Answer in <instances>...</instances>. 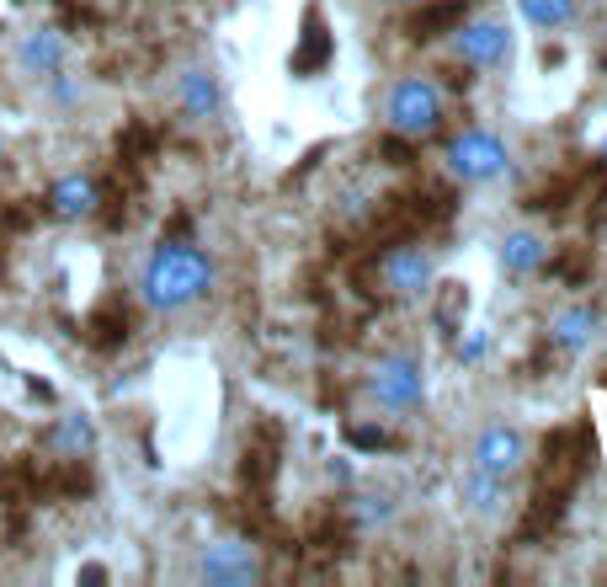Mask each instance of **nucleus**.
<instances>
[{
	"label": "nucleus",
	"mask_w": 607,
	"mask_h": 587,
	"mask_svg": "<svg viewBox=\"0 0 607 587\" xmlns=\"http://www.w3.org/2000/svg\"><path fill=\"white\" fill-rule=\"evenodd\" d=\"M506 246H512V252H506L512 267H539V241H533V235H512Z\"/></svg>",
	"instance_id": "6ab92c4d"
},
{
	"label": "nucleus",
	"mask_w": 607,
	"mask_h": 587,
	"mask_svg": "<svg viewBox=\"0 0 607 587\" xmlns=\"http://www.w3.org/2000/svg\"><path fill=\"white\" fill-rule=\"evenodd\" d=\"M182 107L192 118H208L219 107V91H214V75L208 69H186L182 75Z\"/></svg>",
	"instance_id": "f8f14e48"
},
{
	"label": "nucleus",
	"mask_w": 607,
	"mask_h": 587,
	"mask_svg": "<svg viewBox=\"0 0 607 587\" xmlns=\"http://www.w3.org/2000/svg\"><path fill=\"white\" fill-rule=\"evenodd\" d=\"M554 336H559L565 347H581V342L592 336V316H559V321H554Z\"/></svg>",
	"instance_id": "f3484780"
},
{
	"label": "nucleus",
	"mask_w": 607,
	"mask_h": 587,
	"mask_svg": "<svg viewBox=\"0 0 607 587\" xmlns=\"http://www.w3.org/2000/svg\"><path fill=\"white\" fill-rule=\"evenodd\" d=\"M49 214L54 219H86V214H96L102 208V188H96V177H60L54 188H49Z\"/></svg>",
	"instance_id": "39448f33"
},
{
	"label": "nucleus",
	"mask_w": 607,
	"mask_h": 587,
	"mask_svg": "<svg viewBox=\"0 0 607 587\" xmlns=\"http://www.w3.org/2000/svg\"><path fill=\"white\" fill-rule=\"evenodd\" d=\"M277 444H283V433L277 428H261L256 433V444L245 449V464H241V481L250 497H267L272 492V475H277Z\"/></svg>",
	"instance_id": "423d86ee"
},
{
	"label": "nucleus",
	"mask_w": 607,
	"mask_h": 587,
	"mask_svg": "<svg viewBox=\"0 0 607 587\" xmlns=\"http://www.w3.org/2000/svg\"><path fill=\"white\" fill-rule=\"evenodd\" d=\"M64 60H69V38H64L60 27H33V33L16 38V69L22 75L49 80L54 69H64Z\"/></svg>",
	"instance_id": "7ed1b4c3"
},
{
	"label": "nucleus",
	"mask_w": 607,
	"mask_h": 587,
	"mask_svg": "<svg viewBox=\"0 0 607 587\" xmlns=\"http://www.w3.org/2000/svg\"><path fill=\"white\" fill-rule=\"evenodd\" d=\"M86 342H91V347H118V342H128V305H122V299L96 305L91 321H86Z\"/></svg>",
	"instance_id": "9d476101"
},
{
	"label": "nucleus",
	"mask_w": 607,
	"mask_h": 587,
	"mask_svg": "<svg viewBox=\"0 0 607 587\" xmlns=\"http://www.w3.org/2000/svg\"><path fill=\"white\" fill-rule=\"evenodd\" d=\"M203 577L208 583H250L256 577V561H250L245 545H214L203 556Z\"/></svg>",
	"instance_id": "6e6552de"
},
{
	"label": "nucleus",
	"mask_w": 607,
	"mask_h": 587,
	"mask_svg": "<svg viewBox=\"0 0 607 587\" xmlns=\"http://www.w3.org/2000/svg\"><path fill=\"white\" fill-rule=\"evenodd\" d=\"M208 278H214V267H208L203 252L166 241V246L150 257L144 278H139V299H144L150 310H182V305H192V299L208 289Z\"/></svg>",
	"instance_id": "f257e3e1"
},
{
	"label": "nucleus",
	"mask_w": 607,
	"mask_h": 587,
	"mask_svg": "<svg viewBox=\"0 0 607 587\" xmlns=\"http://www.w3.org/2000/svg\"><path fill=\"white\" fill-rule=\"evenodd\" d=\"M453 155H459V171H475V177H495L501 171V144L495 139H469Z\"/></svg>",
	"instance_id": "ddd939ff"
},
{
	"label": "nucleus",
	"mask_w": 607,
	"mask_h": 587,
	"mask_svg": "<svg viewBox=\"0 0 607 587\" xmlns=\"http://www.w3.org/2000/svg\"><path fill=\"white\" fill-rule=\"evenodd\" d=\"M389 107H395V118H400L405 129H426V124H431V102H426L416 86L395 91V102H389Z\"/></svg>",
	"instance_id": "4468645a"
},
{
	"label": "nucleus",
	"mask_w": 607,
	"mask_h": 587,
	"mask_svg": "<svg viewBox=\"0 0 607 587\" xmlns=\"http://www.w3.org/2000/svg\"><path fill=\"white\" fill-rule=\"evenodd\" d=\"M43 449L60 459V464H75V459H86L91 449H96V422L86 417V411H69V417H60L49 433H43Z\"/></svg>",
	"instance_id": "20e7f679"
},
{
	"label": "nucleus",
	"mask_w": 607,
	"mask_h": 587,
	"mask_svg": "<svg viewBox=\"0 0 607 587\" xmlns=\"http://www.w3.org/2000/svg\"><path fill=\"white\" fill-rule=\"evenodd\" d=\"M325 60H331V33H325V16L309 11L304 16V43H299V54H294V69L309 75V69H320Z\"/></svg>",
	"instance_id": "9b49d317"
},
{
	"label": "nucleus",
	"mask_w": 607,
	"mask_h": 587,
	"mask_svg": "<svg viewBox=\"0 0 607 587\" xmlns=\"http://www.w3.org/2000/svg\"><path fill=\"white\" fill-rule=\"evenodd\" d=\"M554 272H559L570 289H581V283L592 278V252H586V246H570V252H559V257H554Z\"/></svg>",
	"instance_id": "2eb2a0df"
},
{
	"label": "nucleus",
	"mask_w": 607,
	"mask_h": 587,
	"mask_svg": "<svg viewBox=\"0 0 607 587\" xmlns=\"http://www.w3.org/2000/svg\"><path fill=\"white\" fill-rule=\"evenodd\" d=\"M341 539H347V519L320 513V519L309 523V545H320V550H341Z\"/></svg>",
	"instance_id": "dca6fc26"
},
{
	"label": "nucleus",
	"mask_w": 607,
	"mask_h": 587,
	"mask_svg": "<svg viewBox=\"0 0 607 587\" xmlns=\"http://www.w3.org/2000/svg\"><path fill=\"white\" fill-rule=\"evenodd\" d=\"M565 502H570V492L539 486L533 502H528V519H522V539H548V534L559 528V519H565Z\"/></svg>",
	"instance_id": "1a4fd4ad"
},
{
	"label": "nucleus",
	"mask_w": 607,
	"mask_h": 587,
	"mask_svg": "<svg viewBox=\"0 0 607 587\" xmlns=\"http://www.w3.org/2000/svg\"><path fill=\"white\" fill-rule=\"evenodd\" d=\"M597 459L592 444V422H576V428H554L544 438V459H539V486L548 492H576V481L586 475V464Z\"/></svg>",
	"instance_id": "f03ea898"
},
{
	"label": "nucleus",
	"mask_w": 607,
	"mask_h": 587,
	"mask_svg": "<svg viewBox=\"0 0 607 587\" xmlns=\"http://www.w3.org/2000/svg\"><path fill=\"white\" fill-rule=\"evenodd\" d=\"M480 455H486V464L506 470V464H512V455H517V444H512L506 433H490V438H480Z\"/></svg>",
	"instance_id": "a211bd4d"
},
{
	"label": "nucleus",
	"mask_w": 607,
	"mask_h": 587,
	"mask_svg": "<svg viewBox=\"0 0 607 587\" xmlns=\"http://www.w3.org/2000/svg\"><path fill=\"white\" fill-rule=\"evenodd\" d=\"M347 438H352L358 449H384V444H389V438H384V433H373V428H347Z\"/></svg>",
	"instance_id": "aec40b11"
},
{
	"label": "nucleus",
	"mask_w": 607,
	"mask_h": 587,
	"mask_svg": "<svg viewBox=\"0 0 607 587\" xmlns=\"http://www.w3.org/2000/svg\"><path fill=\"white\" fill-rule=\"evenodd\" d=\"M464 11H469V0H431V5H422V11L405 22V38H411V43H426V38H437V33H453V27L464 22Z\"/></svg>",
	"instance_id": "0eeeda50"
},
{
	"label": "nucleus",
	"mask_w": 607,
	"mask_h": 587,
	"mask_svg": "<svg viewBox=\"0 0 607 587\" xmlns=\"http://www.w3.org/2000/svg\"><path fill=\"white\" fill-rule=\"evenodd\" d=\"M384 155H389L395 166H411V144H395V139H389V144H384Z\"/></svg>",
	"instance_id": "412c9836"
}]
</instances>
